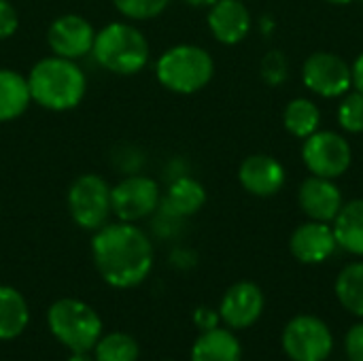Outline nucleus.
<instances>
[{
  "label": "nucleus",
  "mask_w": 363,
  "mask_h": 361,
  "mask_svg": "<svg viewBox=\"0 0 363 361\" xmlns=\"http://www.w3.org/2000/svg\"><path fill=\"white\" fill-rule=\"evenodd\" d=\"M262 77L270 85H279L287 79V60L281 51H270L262 62Z\"/></svg>",
  "instance_id": "27"
},
{
  "label": "nucleus",
  "mask_w": 363,
  "mask_h": 361,
  "mask_svg": "<svg viewBox=\"0 0 363 361\" xmlns=\"http://www.w3.org/2000/svg\"><path fill=\"white\" fill-rule=\"evenodd\" d=\"M336 296L349 313L363 317V262L349 264L340 270L336 279Z\"/></svg>",
  "instance_id": "23"
},
{
  "label": "nucleus",
  "mask_w": 363,
  "mask_h": 361,
  "mask_svg": "<svg viewBox=\"0 0 363 361\" xmlns=\"http://www.w3.org/2000/svg\"><path fill=\"white\" fill-rule=\"evenodd\" d=\"M47 326L55 340L70 353H89L102 336V321L98 313L74 298L53 302L47 313Z\"/></svg>",
  "instance_id": "5"
},
{
  "label": "nucleus",
  "mask_w": 363,
  "mask_h": 361,
  "mask_svg": "<svg viewBox=\"0 0 363 361\" xmlns=\"http://www.w3.org/2000/svg\"><path fill=\"white\" fill-rule=\"evenodd\" d=\"M68 213L83 230L96 232L106 226L108 215L113 213L108 183L94 172L77 177L68 189Z\"/></svg>",
  "instance_id": "6"
},
{
  "label": "nucleus",
  "mask_w": 363,
  "mask_h": 361,
  "mask_svg": "<svg viewBox=\"0 0 363 361\" xmlns=\"http://www.w3.org/2000/svg\"><path fill=\"white\" fill-rule=\"evenodd\" d=\"M321 113L308 98H294L283 111V126L296 138H308L319 130Z\"/></svg>",
  "instance_id": "22"
},
{
  "label": "nucleus",
  "mask_w": 363,
  "mask_h": 361,
  "mask_svg": "<svg viewBox=\"0 0 363 361\" xmlns=\"http://www.w3.org/2000/svg\"><path fill=\"white\" fill-rule=\"evenodd\" d=\"M328 2H332V4H338V6H342V4H351L353 0H328Z\"/></svg>",
  "instance_id": "34"
},
{
  "label": "nucleus",
  "mask_w": 363,
  "mask_h": 361,
  "mask_svg": "<svg viewBox=\"0 0 363 361\" xmlns=\"http://www.w3.org/2000/svg\"><path fill=\"white\" fill-rule=\"evenodd\" d=\"M345 349H347L349 361H363V323H357L349 330Z\"/></svg>",
  "instance_id": "29"
},
{
  "label": "nucleus",
  "mask_w": 363,
  "mask_h": 361,
  "mask_svg": "<svg viewBox=\"0 0 363 361\" xmlns=\"http://www.w3.org/2000/svg\"><path fill=\"white\" fill-rule=\"evenodd\" d=\"M96 62L113 74H136L151 57L147 36L128 21H113L96 32L94 49Z\"/></svg>",
  "instance_id": "3"
},
{
  "label": "nucleus",
  "mask_w": 363,
  "mask_h": 361,
  "mask_svg": "<svg viewBox=\"0 0 363 361\" xmlns=\"http://www.w3.org/2000/svg\"><path fill=\"white\" fill-rule=\"evenodd\" d=\"M32 102L40 109L62 113L81 104L87 89V79L74 60L49 55L38 60L28 72Z\"/></svg>",
  "instance_id": "2"
},
{
  "label": "nucleus",
  "mask_w": 363,
  "mask_h": 361,
  "mask_svg": "<svg viewBox=\"0 0 363 361\" xmlns=\"http://www.w3.org/2000/svg\"><path fill=\"white\" fill-rule=\"evenodd\" d=\"M219 315L215 313V311H211V309H198L196 313H194V323L202 330V332H208V330H215L217 326H219Z\"/></svg>",
  "instance_id": "30"
},
{
  "label": "nucleus",
  "mask_w": 363,
  "mask_h": 361,
  "mask_svg": "<svg viewBox=\"0 0 363 361\" xmlns=\"http://www.w3.org/2000/svg\"><path fill=\"white\" fill-rule=\"evenodd\" d=\"M215 74L211 53L198 45H174L155 62L157 81L174 94H196L204 89Z\"/></svg>",
  "instance_id": "4"
},
{
  "label": "nucleus",
  "mask_w": 363,
  "mask_h": 361,
  "mask_svg": "<svg viewBox=\"0 0 363 361\" xmlns=\"http://www.w3.org/2000/svg\"><path fill=\"white\" fill-rule=\"evenodd\" d=\"M302 160L311 174L338 179L349 170L353 162V149L345 136L330 130H317L315 134L304 138Z\"/></svg>",
  "instance_id": "7"
},
{
  "label": "nucleus",
  "mask_w": 363,
  "mask_h": 361,
  "mask_svg": "<svg viewBox=\"0 0 363 361\" xmlns=\"http://www.w3.org/2000/svg\"><path fill=\"white\" fill-rule=\"evenodd\" d=\"M94 360L96 361H136L138 360V343L123 332H113L106 336H100L96 343Z\"/></svg>",
  "instance_id": "24"
},
{
  "label": "nucleus",
  "mask_w": 363,
  "mask_h": 361,
  "mask_svg": "<svg viewBox=\"0 0 363 361\" xmlns=\"http://www.w3.org/2000/svg\"><path fill=\"white\" fill-rule=\"evenodd\" d=\"M96 30L94 26L77 13H66L53 19V23L47 30V43L53 51V55L66 57V60H79L94 49Z\"/></svg>",
  "instance_id": "11"
},
{
  "label": "nucleus",
  "mask_w": 363,
  "mask_h": 361,
  "mask_svg": "<svg viewBox=\"0 0 363 361\" xmlns=\"http://www.w3.org/2000/svg\"><path fill=\"white\" fill-rule=\"evenodd\" d=\"M98 274L115 289L138 287L153 268V245L134 223H106L91 238Z\"/></svg>",
  "instance_id": "1"
},
{
  "label": "nucleus",
  "mask_w": 363,
  "mask_h": 361,
  "mask_svg": "<svg viewBox=\"0 0 363 361\" xmlns=\"http://www.w3.org/2000/svg\"><path fill=\"white\" fill-rule=\"evenodd\" d=\"M30 321L26 298L9 285H0V340H13L23 334Z\"/></svg>",
  "instance_id": "21"
},
{
  "label": "nucleus",
  "mask_w": 363,
  "mask_h": 361,
  "mask_svg": "<svg viewBox=\"0 0 363 361\" xmlns=\"http://www.w3.org/2000/svg\"><path fill=\"white\" fill-rule=\"evenodd\" d=\"M19 28V13L9 0H0V40L11 38Z\"/></svg>",
  "instance_id": "28"
},
{
  "label": "nucleus",
  "mask_w": 363,
  "mask_h": 361,
  "mask_svg": "<svg viewBox=\"0 0 363 361\" xmlns=\"http://www.w3.org/2000/svg\"><path fill=\"white\" fill-rule=\"evenodd\" d=\"M264 313V294L255 283L240 281L232 285L219 309V317L223 319L225 326L232 330H245L251 328Z\"/></svg>",
  "instance_id": "13"
},
{
  "label": "nucleus",
  "mask_w": 363,
  "mask_h": 361,
  "mask_svg": "<svg viewBox=\"0 0 363 361\" xmlns=\"http://www.w3.org/2000/svg\"><path fill=\"white\" fill-rule=\"evenodd\" d=\"M336 247L334 230L328 223L313 219L296 228L289 238V251L302 264H321L336 251Z\"/></svg>",
  "instance_id": "15"
},
{
  "label": "nucleus",
  "mask_w": 363,
  "mask_h": 361,
  "mask_svg": "<svg viewBox=\"0 0 363 361\" xmlns=\"http://www.w3.org/2000/svg\"><path fill=\"white\" fill-rule=\"evenodd\" d=\"M334 236L338 247L353 255L363 257V200H351L342 204L334 219Z\"/></svg>",
  "instance_id": "20"
},
{
  "label": "nucleus",
  "mask_w": 363,
  "mask_h": 361,
  "mask_svg": "<svg viewBox=\"0 0 363 361\" xmlns=\"http://www.w3.org/2000/svg\"><path fill=\"white\" fill-rule=\"evenodd\" d=\"M351 74H353V87L363 94V51L357 55V60L353 62Z\"/></svg>",
  "instance_id": "31"
},
{
  "label": "nucleus",
  "mask_w": 363,
  "mask_h": 361,
  "mask_svg": "<svg viewBox=\"0 0 363 361\" xmlns=\"http://www.w3.org/2000/svg\"><path fill=\"white\" fill-rule=\"evenodd\" d=\"M298 204L304 211V215L311 217L313 221L332 223L345 202L334 179L311 174L308 179L302 181L298 189Z\"/></svg>",
  "instance_id": "12"
},
{
  "label": "nucleus",
  "mask_w": 363,
  "mask_h": 361,
  "mask_svg": "<svg viewBox=\"0 0 363 361\" xmlns=\"http://www.w3.org/2000/svg\"><path fill=\"white\" fill-rule=\"evenodd\" d=\"M160 198V185L151 177L132 174L111 187V211L119 221L136 223L153 215Z\"/></svg>",
  "instance_id": "9"
},
{
  "label": "nucleus",
  "mask_w": 363,
  "mask_h": 361,
  "mask_svg": "<svg viewBox=\"0 0 363 361\" xmlns=\"http://www.w3.org/2000/svg\"><path fill=\"white\" fill-rule=\"evenodd\" d=\"M185 2H187V4H191V6H200V9H202V6L211 9L217 0H185Z\"/></svg>",
  "instance_id": "32"
},
{
  "label": "nucleus",
  "mask_w": 363,
  "mask_h": 361,
  "mask_svg": "<svg viewBox=\"0 0 363 361\" xmlns=\"http://www.w3.org/2000/svg\"><path fill=\"white\" fill-rule=\"evenodd\" d=\"M32 96L28 79L11 68H0V121H13L26 113Z\"/></svg>",
  "instance_id": "19"
},
{
  "label": "nucleus",
  "mask_w": 363,
  "mask_h": 361,
  "mask_svg": "<svg viewBox=\"0 0 363 361\" xmlns=\"http://www.w3.org/2000/svg\"><path fill=\"white\" fill-rule=\"evenodd\" d=\"M332 347L334 338L330 328L313 315L291 319L283 332V349L291 361H325Z\"/></svg>",
  "instance_id": "8"
},
{
  "label": "nucleus",
  "mask_w": 363,
  "mask_h": 361,
  "mask_svg": "<svg viewBox=\"0 0 363 361\" xmlns=\"http://www.w3.org/2000/svg\"><path fill=\"white\" fill-rule=\"evenodd\" d=\"M242 349L238 338L221 328L202 332L194 343L191 361H240Z\"/></svg>",
  "instance_id": "18"
},
{
  "label": "nucleus",
  "mask_w": 363,
  "mask_h": 361,
  "mask_svg": "<svg viewBox=\"0 0 363 361\" xmlns=\"http://www.w3.org/2000/svg\"><path fill=\"white\" fill-rule=\"evenodd\" d=\"M208 30L223 45H236L251 30V13L242 0H217L208 9Z\"/></svg>",
  "instance_id": "16"
},
{
  "label": "nucleus",
  "mask_w": 363,
  "mask_h": 361,
  "mask_svg": "<svg viewBox=\"0 0 363 361\" xmlns=\"http://www.w3.org/2000/svg\"><path fill=\"white\" fill-rule=\"evenodd\" d=\"M206 204V189L191 177H179L170 183L164 206L172 217H191Z\"/></svg>",
  "instance_id": "17"
},
{
  "label": "nucleus",
  "mask_w": 363,
  "mask_h": 361,
  "mask_svg": "<svg viewBox=\"0 0 363 361\" xmlns=\"http://www.w3.org/2000/svg\"><path fill=\"white\" fill-rule=\"evenodd\" d=\"M68 361H96V360H91L87 353H72V355L68 357Z\"/></svg>",
  "instance_id": "33"
},
{
  "label": "nucleus",
  "mask_w": 363,
  "mask_h": 361,
  "mask_svg": "<svg viewBox=\"0 0 363 361\" xmlns=\"http://www.w3.org/2000/svg\"><path fill=\"white\" fill-rule=\"evenodd\" d=\"M338 121L345 132L362 134L363 132V94L362 91H347L340 106H338Z\"/></svg>",
  "instance_id": "25"
},
{
  "label": "nucleus",
  "mask_w": 363,
  "mask_h": 361,
  "mask_svg": "<svg viewBox=\"0 0 363 361\" xmlns=\"http://www.w3.org/2000/svg\"><path fill=\"white\" fill-rule=\"evenodd\" d=\"M238 181L242 189H247L249 194L257 198H270L279 194L285 185V168L277 157L255 153L240 164Z\"/></svg>",
  "instance_id": "14"
},
{
  "label": "nucleus",
  "mask_w": 363,
  "mask_h": 361,
  "mask_svg": "<svg viewBox=\"0 0 363 361\" xmlns=\"http://www.w3.org/2000/svg\"><path fill=\"white\" fill-rule=\"evenodd\" d=\"M304 85L321 98L345 96L353 87L351 66L336 53L317 51L306 57L302 66Z\"/></svg>",
  "instance_id": "10"
},
{
  "label": "nucleus",
  "mask_w": 363,
  "mask_h": 361,
  "mask_svg": "<svg viewBox=\"0 0 363 361\" xmlns=\"http://www.w3.org/2000/svg\"><path fill=\"white\" fill-rule=\"evenodd\" d=\"M115 9L128 19H153L166 11L170 0H113Z\"/></svg>",
  "instance_id": "26"
}]
</instances>
